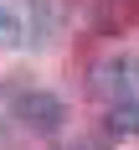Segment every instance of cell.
Wrapping results in <instances>:
<instances>
[{"instance_id": "4", "label": "cell", "mask_w": 139, "mask_h": 150, "mask_svg": "<svg viewBox=\"0 0 139 150\" xmlns=\"http://www.w3.org/2000/svg\"><path fill=\"white\" fill-rule=\"evenodd\" d=\"M57 150H98V140H67V145H57Z\"/></svg>"}, {"instance_id": "1", "label": "cell", "mask_w": 139, "mask_h": 150, "mask_svg": "<svg viewBox=\"0 0 139 150\" xmlns=\"http://www.w3.org/2000/svg\"><path fill=\"white\" fill-rule=\"evenodd\" d=\"M10 114L26 124V129H36V135H57L62 119H67V104H62L57 93H46V88H31V93H21L10 104Z\"/></svg>"}, {"instance_id": "3", "label": "cell", "mask_w": 139, "mask_h": 150, "mask_svg": "<svg viewBox=\"0 0 139 150\" xmlns=\"http://www.w3.org/2000/svg\"><path fill=\"white\" fill-rule=\"evenodd\" d=\"M21 36H26V16L15 5H0V47H15Z\"/></svg>"}, {"instance_id": "2", "label": "cell", "mask_w": 139, "mask_h": 150, "mask_svg": "<svg viewBox=\"0 0 139 150\" xmlns=\"http://www.w3.org/2000/svg\"><path fill=\"white\" fill-rule=\"evenodd\" d=\"M108 129L113 135H139V98H113L108 104Z\"/></svg>"}]
</instances>
